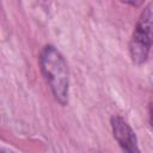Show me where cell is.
I'll return each mask as SVG.
<instances>
[{"label": "cell", "mask_w": 153, "mask_h": 153, "mask_svg": "<svg viewBox=\"0 0 153 153\" xmlns=\"http://www.w3.org/2000/svg\"><path fill=\"white\" fill-rule=\"evenodd\" d=\"M39 65L55 99L61 105H66L68 103L69 75L63 56L55 47L45 45L39 55Z\"/></svg>", "instance_id": "cell-1"}, {"label": "cell", "mask_w": 153, "mask_h": 153, "mask_svg": "<svg viewBox=\"0 0 153 153\" xmlns=\"http://www.w3.org/2000/svg\"><path fill=\"white\" fill-rule=\"evenodd\" d=\"M153 47V2L146 5L142 10L133 36L129 42V53L133 62L136 65L143 63Z\"/></svg>", "instance_id": "cell-2"}, {"label": "cell", "mask_w": 153, "mask_h": 153, "mask_svg": "<svg viewBox=\"0 0 153 153\" xmlns=\"http://www.w3.org/2000/svg\"><path fill=\"white\" fill-rule=\"evenodd\" d=\"M111 128L114 137L118 142L123 153H141L137 146V139L131 127L118 115L111 117Z\"/></svg>", "instance_id": "cell-3"}, {"label": "cell", "mask_w": 153, "mask_h": 153, "mask_svg": "<svg viewBox=\"0 0 153 153\" xmlns=\"http://www.w3.org/2000/svg\"><path fill=\"white\" fill-rule=\"evenodd\" d=\"M149 122H151V126L153 127V100H152L151 108H149Z\"/></svg>", "instance_id": "cell-4"}]
</instances>
